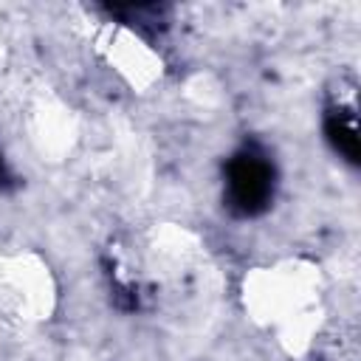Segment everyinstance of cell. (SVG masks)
I'll list each match as a JSON object with an SVG mask.
<instances>
[{
	"mask_svg": "<svg viewBox=\"0 0 361 361\" xmlns=\"http://www.w3.org/2000/svg\"><path fill=\"white\" fill-rule=\"evenodd\" d=\"M228 189L243 212H257L271 192V166L257 155H240L228 169Z\"/></svg>",
	"mask_w": 361,
	"mask_h": 361,
	"instance_id": "1",
	"label": "cell"
}]
</instances>
